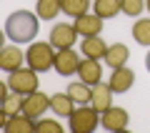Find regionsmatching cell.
Here are the masks:
<instances>
[{
	"mask_svg": "<svg viewBox=\"0 0 150 133\" xmlns=\"http://www.w3.org/2000/svg\"><path fill=\"white\" fill-rule=\"evenodd\" d=\"M38 33V13L15 10L5 20V35L13 43H30Z\"/></svg>",
	"mask_w": 150,
	"mask_h": 133,
	"instance_id": "6da1fadb",
	"label": "cell"
},
{
	"mask_svg": "<svg viewBox=\"0 0 150 133\" xmlns=\"http://www.w3.org/2000/svg\"><path fill=\"white\" fill-rule=\"evenodd\" d=\"M68 126L73 133H90L98 128V123H100V111H98L95 106H90V103H85V106H78L73 113H70L68 118Z\"/></svg>",
	"mask_w": 150,
	"mask_h": 133,
	"instance_id": "7a4b0ae2",
	"label": "cell"
},
{
	"mask_svg": "<svg viewBox=\"0 0 150 133\" xmlns=\"http://www.w3.org/2000/svg\"><path fill=\"white\" fill-rule=\"evenodd\" d=\"M53 45L48 43H33L30 48L25 50V60L28 65H30L33 70H38V73H45V70L55 68V53H53Z\"/></svg>",
	"mask_w": 150,
	"mask_h": 133,
	"instance_id": "3957f363",
	"label": "cell"
},
{
	"mask_svg": "<svg viewBox=\"0 0 150 133\" xmlns=\"http://www.w3.org/2000/svg\"><path fill=\"white\" fill-rule=\"evenodd\" d=\"M8 85H10V91L23 93V96L38 91V70H33L30 65H28V68L13 70V73L8 75Z\"/></svg>",
	"mask_w": 150,
	"mask_h": 133,
	"instance_id": "277c9868",
	"label": "cell"
},
{
	"mask_svg": "<svg viewBox=\"0 0 150 133\" xmlns=\"http://www.w3.org/2000/svg\"><path fill=\"white\" fill-rule=\"evenodd\" d=\"M80 33L75 30V25L70 23H58V25L50 28V45L55 50H65V48H73L75 40H78Z\"/></svg>",
	"mask_w": 150,
	"mask_h": 133,
	"instance_id": "5b68a950",
	"label": "cell"
},
{
	"mask_svg": "<svg viewBox=\"0 0 150 133\" xmlns=\"http://www.w3.org/2000/svg\"><path fill=\"white\" fill-rule=\"evenodd\" d=\"M128 123H130V116L120 106H110L100 113V126L105 131H123V128H128Z\"/></svg>",
	"mask_w": 150,
	"mask_h": 133,
	"instance_id": "8992f818",
	"label": "cell"
},
{
	"mask_svg": "<svg viewBox=\"0 0 150 133\" xmlns=\"http://www.w3.org/2000/svg\"><path fill=\"white\" fill-rule=\"evenodd\" d=\"M50 108V98L45 96V93H40V91H33V93H28L25 98H23V113L25 116H30V118H40L45 111Z\"/></svg>",
	"mask_w": 150,
	"mask_h": 133,
	"instance_id": "52a82bcc",
	"label": "cell"
},
{
	"mask_svg": "<svg viewBox=\"0 0 150 133\" xmlns=\"http://www.w3.org/2000/svg\"><path fill=\"white\" fill-rule=\"evenodd\" d=\"M78 68H80V55L75 53L73 48H65V50L55 53V73L73 75V73H78Z\"/></svg>",
	"mask_w": 150,
	"mask_h": 133,
	"instance_id": "ba28073f",
	"label": "cell"
},
{
	"mask_svg": "<svg viewBox=\"0 0 150 133\" xmlns=\"http://www.w3.org/2000/svg\"><path fill=\"white\" fill-rule=\"evenodd\" d=\"M75 30L80 33L83 38H90V35H100L103 33V18L98 13H85V15L75 18Z\"/></svg>",
	"mask_w": 150,
	"mask_h": 133,
	"instance_id": "9c48e42d",
	"label": "cell"
},
{
	"mask_svg": "<svg viewBox=\"0 0 150 133\" xmlns=\"http://www.w3.org/2000/svg\"><path fill=\"white\" fill-rule=\"evenodd\" d=\"M110 88H112V93H128L130 88H133V83H135V73L130 68H115L112 70V75H110Z\"/></svg>",
	"mask_w": 150,
	"mask_h": 133,
	"instance_id": "30bf717a",
	"label": "cell"
},
{
	"mask_svg": "<svg viewBox=\"0 0 150 133\" xmlns=\"http://www.w3.org/2000/svg\"><path fill=\"white\" fill-rule=\"evenodd\" d=\"M23 60H25V53H20L18 45H5L0 50V68L5 73H13V70L23 68Z\"/></svg>",
	"mask_w": 150,
	"mask_h": 133,
	"instance_id": "8fae6325",
	"label": "cell"
},
{
	"mask_svg": "<svg viewBox=\"0 0 150 133\" xmlns=\"http://www.w3.org/2000/svg\"><path fill=\"white\" fill-rule=\"evenodd\" d=\"M78 75H80V80H85L88 85H98L103 80V65H100V60H95V58L80 60Z\"/></svg>",
	"mask_w": 150,
	"mask_h": 133,
	"instance_id": "7c38bea8",
	"label": "cell"
},
{
	"mask_svg": "<svg viewBox=\"0 0 150 133\" xmlns=\"http://www.w3.org/2000/svg\"><path fill=\"white\" fill-rule=\"evenodd\" d=\"M35 126H38V121L30 118V116H25V113H18V116H10V118L3 121V128L8 133H33Z\"/></svg>",
	"mask_w": 150,
	"mask_h": 133,
	"instance_id": "4fadbf2b",
	"label": "cell"
},
{
	"mask_svg": "<svg viewBox=\"0 0 150 133\" xmlns=\"http://www.w3.org/2000/svg\"><path fill=\"white\" fill-rule=\"evenodd\" d=\"M108 48H110V45H108V43L103 40L100 35H90V38H83L80 53L85 55V58H95V60H100V58H105Z\"/></svg>",
	"mask_w": 150,
	"mask_h": 133,
	"instance_id": "5bb4252c",
	"label": "cell"
},
{
	"mask_svg": "<svg viewBox=\"0 0 150 133\" xmlns=\"http://www.w3.org/2000/svg\"><path fill=\"white\" fill-rule=\"evenodd\" d=\"M112 88H110V83H98V85H93V101H90V106H95L98 111H105V108H110L112 106Z\"/></svg>",
	"mask_w": 150,
	"mask_h": 133,
	"instance_id": "9a60e30c",
	"label": "cell"
},
{
	"mask_svg": "<svg viewBox=\"0 0 150 133\" xmlns=\"http://www.w3.org/2000/svg\"><path fill=\"white\" fill-rule=\"evenodd\" d=\"M128 58H130V50H128L125 43H112L110 48H108V53H105V63L110 65L112 70L123 68V65L128 63Z\"/></svg>",
	"mask_w": 150,
	"mask_h": 133,
	"instance_id": "2e32d148",
	"label": "cell"
},
{
	"mask_svg": "<svg viewBox=\"0 0 150 133\" xmlns=\"http://www.w3.org/2000/svg\"><path fill=\"white\" fill-rule=\"evenodd\" d=\"M65 91H68V96L75 101V106H85V103L93 101V85H88L85 80H75V83H70Z\"/></svg>",
	"mask_w": 150,
	"mask_h": 133,
	"instance_id": "e0dca14e",
	"label": "cell"
},
{
	"mask_svg": "<svg viewBox=\"0 0 150 133\" xmlns=\"http://www.w3.org/2000/svg\"><path fill=\"white\" fill-rule=\"evenodd\" d=\"M50 111H53L55 116H60V118H70V113L75 111V101L68 96V91L55 93V96L50 98Z\"/></svg>",
	"mask_w": 150,
	"mask_h": 133,
	"instance_id": "ac0fdd59",
	"label": "cell"
},
{
	"mask_svg": "<svg viewBox=\"0 0 150 133\" xmlns=\"http://www.w3.org/2000/svg\"><path fill=\"white\" fill-rule=\"evenodd\" d=\"M60 10H63V3L60 0H38L35 3V13H38L40 20H53Z\"/></svg>",
	"mask_w": 150,
	"mask_h": 133,
	"instance_id": "d6986e66",
	"label": "cell"
},
{
	"mask_svg": "<svg viewBox=\"0 0 150 133\" xmlns=\"http://www.w3.org/2000/svg\"><path fill=\"white\" fill-rule=\"evenodd\" d=\"M23 93H8L5 98H3V121L10 116H18V113H23Z\"/></svg>",
	"mask_w": 150,
	"mask_h": 133,
	"instance_id": "ffe728a7",
	"label": "cell"
},
{
	"mask_svg": "<svg viewBox=\"0 0 150 133\" xmlns=\"http://www.w3.org/2000/svg\"><path fill=\"white\" fill-rule=\"evenodd\" d=\"M93 10L105 20V18H115L120 10H123V0H95Z\"/></svg>",
	"mask_w": 150,
	"mask_h": 133,
	"instance_id": "44dd1931",
	"label": "cell"
},
{
	"mask_svg": "<svg viewBox=\"0 0 150 133\" xmlns=\"http://www.w3.org/2000/svg\"><path fill=\"white\" fill-rule=\"evenodd\" d=\"M133 38L140 45H150V18H140L133 25Z\"/></svg>",
	"mask_w": 150,
	"mask_h": 133,
	"instance_id": "7402d4cb",
	"label": "cell"
},
{
	"mask_svg": "<svg viewBox=\"0 0 150 133\" xmlns=\"http://www.w3.org/2000/svg\"><path fill=\"white\" fill-rule=\"evenodd\" d=\"M60 3H63V13H68L70 18L85 15L90 8V0H60Z\"/></svg>",
	"mask_w": 150,
	"mask_h": 133,
	"instance_id": "603a6c76",
	"label": "cell"
},
{
	"mask_svg": "<svg viewBox=\"0 0 150 133\" xmlns=\"http://www.w3.org/2000/svg\"><path fill=\"white\" fill-rule=\"evenodd\" d=\"M35 131L38 133H63V126H60V121H53V118H38Z\"/></svg>",
	"mask_w": 150,
	"mask_h": 133,
	"instance_id": "cb8c5ba5",
	"label": "cell"
},
{
	"mask_svg": "<svg viewBox=\"0 0 150 133\" xmlns=\"http://www.w3.org/2000/svg\"><path fill=\"white\" fill-rule=\"evenodd\" d=\"M145 10V0H123V13L130 18H138Z\"/></svg>",
	"mask_w": 150,
	"mask_h": 133,
	"instance_id": "d4e9b609",
	"label": "cell"
},
{
	"mask_svg": "<svg viewBox=\"0 0 150 133\" xmlns=\"http://www.w3.org/2000/svg\"><path fill=\"white\" fill-rule=\"evenodd\" d=\"M145 68H148V70H150V53H148V55H145Z\"/></svg>",
	"mask_w": 150,
	"mask_h": 133,
	"instance_id": "484cf974",
	"label": "cell"
},
{
	"mask_svg": "<svg viewBox=\"0 0 150 133\" xmlns=\"http://www.w3.org/2000/svg\"><path fill=\"white\" fill-rule=\"evenodd\" d=\"M145 8H148V10H150V0H145Z\"/></svg>",
	"mask_w": 150,
	"mask_h": 133,
	"instance_id": "4316f807",
	"label": "cell"
}]
</instances>
